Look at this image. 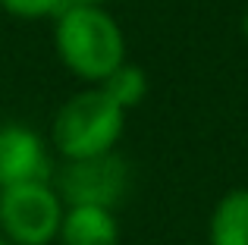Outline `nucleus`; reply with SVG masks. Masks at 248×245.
Returning <instances> with one entry per match:
<instances>
[{"label":"nucleus","instance_id":"1","mask_svg":"<svg viewBox=\"0 0 248 245\" xmlns=\"http://www.w3.org/2000/svg\"><path fill=\"white\" fill-rule=\"evenodd\" d=\"M54 50L73 76L101 85L126 63V35L104 6L69 3L54 19Z\"/></svg>","mask_w":248,"mask_h":245},{"label":"nucleus","instance_id":"2","mask_svg":"<svg viewBox=\"0 0 248 245\" xmlns=\"http://www.w3.org/2000/svg\"><path fill=\"white\" fill-rule=\"evenodd\" d=\"M123 129H126V110L113 104L101 85H91L69 94L57 107L50 120V145L63 157V164L88 160L116 151Z\"/></svg>","mask_w":248,"mask_h":245},{"label":"nucleus","instance_id":"3","mask_svg":"<svg viewBox=\"0 0 248 245\" xmlns=\"http://www.w3.org/2000/svg\"><path fill=\"white\" fill-rule=\"evenodd\" d=\"M66 204L54 183H29L0 192V233L13 245H54Z\"/></svg>","mask_w":248,"mask_h":245},{"label":"nucleus","instance_id":"4","mask_svg":"<svg viewBox=\"0 0 248 245\" xmlns=\"http://www.w3.org/2000/svg\"><path fill=\"white\" fill-rule=\"evenodd\" d=\"M54 189L66 208L91 204L113 211L129 192V164L116 151L88 160H69L57 170Z\"/></svg>","mask_w":248,"mask_h":245},{"label":"nucleus","instance_id":"5","mask_svg":"<svg viewBox=\"0 0 248 245\" xmlns=\"http://www.w3.org/2000/svg\"><path fill=\"white\" fill-rule=\"evenodd\" d=\"M29 183H54L50 148L25 122L0 126V192Z\"/></svg>","mask_w":248,"mask_h":245},{"label":"nucleus","instance_id":"6","mask_svg":"<svg viewBox=\"0 0 248 245\" xmlns=\"http://www.w3.org/2000/svg\"><path fill=\"white\" fill-rule=\"evenodd\" d=\"M60 245H120V220L107 208L73 204L60 223Z\"/></svg>","mask_w":248,"mask_h":245},{"label":"nucleus","instance_id":"7","mask_svg":"<svg viewBox=\"0 0 248 245\" xmlns=\"http://www.w3.org/2000/svg\"><path fill=\"white\" fill-rule=\"evenodd\" d=\"M211 245H248V189H232L214 204L207 220Z\"/></svg>","mask_w":248,"mask_h":245},{"label":"nucleus","instance_id":"8","mask_svg":"<svg viewBox=\"0 0 248 245\" xmlns=\"http://www.w3.org/2000/svg\"><path fill=\"white\" fill-rule=\"evenodd\" d=\"M101 88L107 92V98L113 101V104H120L123 110H132V107H139L141 101L148 98V76L141 66H135V63H123L120 69H113V73L107 76V79L101 82Z\"/></svg>","mask_w":248,"mask_h":245},{"label":"nucleus","instance_id":"9","mask_svg":"<svg viewBox=\"0 0 248 245\" xmlns=\"http://www.w3.org/2000/svg\"><path fill=\"white\" fill-rule=\"evenodd\" d=\"M69 6V0H0V10L13 19L38 22V19H57Z\"/></svg>","mask_w":248,"mask_h":245},{"label":"nucleus","instance_id":"10","mask_svg":"<svg viewBox=\"0 0 248 245\" xmlns=\"http://www.w3.org/2000/svg\"><path fill=\"white\" fill-rule=\"evenodd\" d=\"M69 3H79V6H104L107 0H69Z\"/></svg>","mask_w":248,"mask_h":245},{"label":"nucleus","instance_id":"11","mask_svg":"<svg viewBox=\"0 0 248 245\" xmlns=\"http://www.w3.org/2000/svg\"><path fill=\"white\" fill-rule=\"evenodd\" d=\"M242 35H245V41H248V10H245V16H242Z\"/></svg>","mask_w":248,"mask_h":245},{"label":"nucleus","instance_id":"12","mask_svg":"<svg viewBox=\"0 0 248 245\" xmlns=\"http://www.w3.org/2000/svg\"><path fill=\"white\" fill-rule=\"evenodd\" d=\"M0 245H13V242H10V239H6V236H3V233H0Z\"/></svg>","mask_w":248,"mask_h":245}]
</instances>
